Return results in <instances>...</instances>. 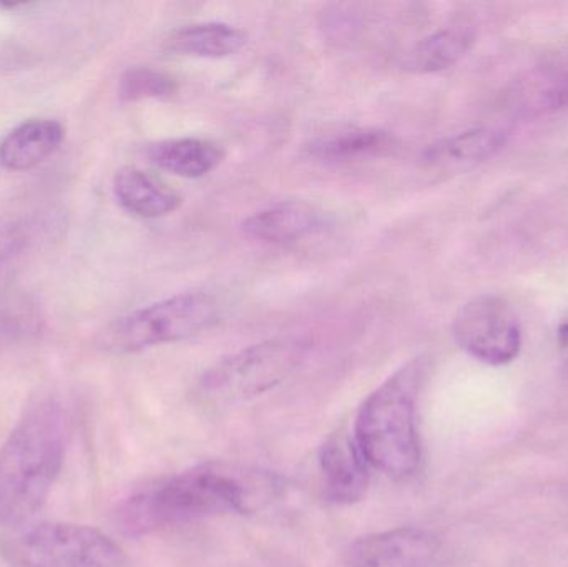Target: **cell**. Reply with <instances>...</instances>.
Here are the masks:
<instances>
[{"instance_id": "cell-6", "label": "cell", "mask_w": 568, "mask_h": 567, "mask_svg": "<svg viewBox=\"0 0 568 567\" xmlns=\"http://www.w3.org/2000/svg\"><path fill=\"white\" fill-rule=\"evenodd\" d=\"M16 567H125L123 549L92 526L40 523L17 533L2 545Z\"/></svg>"}, {"instance_id": "cell-2", "label": "cell", "mask_w": 568, "mask_h": 567, "mask_svg": "<svg viewBox=\"0 0 568 567\" xmlns=\"http://www.w3.org/2000/svg\"><path fill=\"white\" fill-rule=\"evenodd\" d=\"M63 462L62 406L52 398L39 399L0 448V525H27L49 499Z\"/></svg>"}, {"instance_id": "cell-12", "label": "cell", "mask_w": 568, "mask_h": 567, "mask_svg": "<svg viewBox=\"0 0 568 567\" xmlns=\"http://www.w3.org/2000/svg\"><path fill=\"white\" fill-rule=\"evenodd\" d=\"M63 139L65 129L59 120H23L0 142V166L9 172L36 169L60 149Z\"/></svg>"}, {"instance_id": "cell-14", "label": "cell", "mask_w": 568, "mask_h": 567, "mask_svg": "<svg viewBox=\"0 0 568 567\" xmlns=\"http://www.w3.org/2000/svg\"><path fill=\"white\" fill-rule=\"evenodd\" d=\"M153 165L172 175L195 180L212 173L225 159L220 143L200 136L162 140L149 150Z\"/></svg>"}, {"instance_id": "cell-18", "label": "cell", "mask_w": 568, "mask_h": 567, "mask_svg": "<svg viewBox=\"0 0 568 567\" xmlns=\"http://www.w3.org/2000/svg\"><path fill=\"white\" fill-rule=\"evenodd\" d=\"M520 117H536L568 105V70L544 69L517 80L507 95Z\"/></svg>"}, {"instance_id": "cell-7", "label": "cell", "mask_w": 568, "mask_h": 567, "mask_svg": "<svg viewBox=\"0 0 568 567\" xmlns=\"http://www.w3.org/2000/svg\"><path fill=\"white\" fill-rule=\"evenodd\" d=\"M453 336L463 352L489 366L509 365L523 350L519 316L497 295H479L460 306Z\"/></svg>"}, {"instance_id": "cell-3", "label": "cell", "mask_w": 568, "mask_h": 567, "mask_svg": "<svg viewBox=\"0 0 568 567\" xmlns=\"http://www.w3.org/2000/svg\"><path fill=\"white\" fill-rule=\"evenodd\" d=\"M427 362L416 358L381 383L361 405L354 438L371 468L393 479H406L423 459L417 432V398Z\"/></svg>"}, {"instance_id": "cell-19", "label": "cell", "mask_w": 568, "mask_h": 567, "mask_svg": "<svg viewBox=\"0 0 568 567\" xmlns=\"http://www.w3.org/2000/svg\"><path fill=\"white\" fill-rule=\"evenodd\" d=\"M176 90L179 83L172 75L149 67H132L119 80V97L126 103L169 99Z\"/></svg>"}, {"instance_id": "cell-9", "label": "cell", "mask_w": 568, "mask_h": 567, "mask_svg": "<svg viewBox=\"0 0 568 567\" xmlns=\"http://www.w3.org/2000/svg\"><path fill=\"white\" fill-rule=\"evenodd\" d=\"M321 489L327 503L353 505L363 499L369 485V463L364 458L353 432L339 429L321 446Z\"/></svg>"}, {"instance_id": "cell-11", "label": "cell", "mask_w": 568, "mask_h": 567, "mask_svg": "<svg viewBox=\"0 0 568 567\" xmlns=\"http://www.w3.org/2000/svg\"><path fill=\"white\" fill-rule=\"evenodd\" d=\"M326 219L304 202H283L260 210L243 222L250 239L270 245H287L326 229Z\"/></svg>"}, {"instance_id": "cell-16", "label": "cell", "mask_w": 568, "mask_h": 567, "mask_svg": "<svg viewBox=\"0 0 568 567\" xmlns=\"http://www.w3.org/2000/svg\"><path fill=\"white\" fill-rule=\"evenodd\" d=\"M509 132L496 126H474L456 135L437 140L423 153L424 162L434 166L476 165L506 146Z\"/></svg>"}, {"instance_id": "cell-13", "label": "cell", "mask_w": 568, "mask_h": 567, "mask_svg": "<svg viewBox=\"0 0 568 567\" xmlns=\"http://www.w3.org/2000/svg\"><path fill=\"white\" fill-rule=\"evenodd\" d=\"M476 39L473 27H444L414 43L403 57L400 65L417 75L443 72L459 63L473 50Z\"/></svg>"}, {"instance_id": "cell-20", "label": "cell", "mask_w": 568, "mask_h": 567, "mask_svg": "<svg viewBox=\"0 0 568 567\" xmlns=\"http://www.w3.org/2000/svg\"><path fill=\"white\" fill-rule=\"evenodd\" d=\"M29 242V230L20 222H0V272L17 259Z\"/></svg>"}, {"instance_id": "cell-15", "label": "cell", "mask_w": 568, "mask_h": 567, "mask_svg": "<svg viewBox=\"0 0 568 567\" xmlns=\"http://www.w3.org/2000/svg\"><path fill=\"white\" fill-rule=\"evenodd\" d=\"M246 33L225 22H202L180 27L165 39V49L193 59H225L246 45Z\"/></svg>"}, {"instance_id": "cell-1", "label": "cell", "mask_w": 568, "mask_h": 567, "mask_svg": "<svg viewBox=\"0 0 568 567\" xmlns=\"http://www.w3.org/2000/svg\"><path fill=\"white\" fill-rule=\"evenodd\" d=\"M278 489L270 473L206 463L130 495L116 512V525L125 535L143 536L215 516L250 515L268 505Z\"/></svg>"}, {"instance_id": "cell-17", "label": "cell", "mask_w": 568, "mask_h": 567, "mask_svg": "<svg viewBox=\"0 0 568 567\" xmlns=\"http://www.w3.org/2000/svg\"><path fill=\"white\" fill-rule=\"evenodd\" d=\"M396 149L397 139L387 130L353 129L313 140L307 153L323 162H351L390 155Z\"/></svg>"}, {"instance_id": "cell-5", "label": "cell", "mask_w": 568, "mask_h": 567, "mask_svg": "<svg viewBox=\"0 0 568 567\" xmlns=\"http://www.w3.org/2000/svg\"><path fill=\"white\" fill-rule=\"evenodd\" d=\"M222 318V306L210 293L169 296L113 320L97 335V348L130 355L209 332Z\"/></svg>"}, {"instance_id": "cell-4", "label": "cell", "mask_w": 568, "mask_h": 567, "mask_svg": "<svg viewBox=\"0 0 568 567\" xmlns=\"http://www.w3.org/2000/svg\"><path fill=\"white\" fill-rule=\"evenodd\" d=\"M307 350V343L297 336H276L246 346L210 366L193 396L200 405L215 409L252 402L293 376Z\"/></svg>"}, {"instance_id": "cell-10", "label": "cell", "mask_w": 568, "mask_h": 567, "mask_svg": "<svg viewBox=\"0 0 568 567\" xmlns=\"http://www.w3.org/2000/svg\"><path fill=\"white\" fill-rule=\"evenodd\" d=\"M113 195L126 213L143 220L163 219L183 205L179 190L136 166H122L115 173Z\"/></svg>"}, {"instance_id": "cell-8", "label": "cell", "mask_w": 568, "mask_h": 567, "mask_svg": "<svg viewBox=\"0 0 568 567\" xmlns=\"http://www.w3.org/2000/svg\"><path fill=\"white\" fill-rule=\"evenodd\" d=\"M440 548L434 533L403 526L354 541L344 567H437Z\"/></svg>"}]
</instances>
